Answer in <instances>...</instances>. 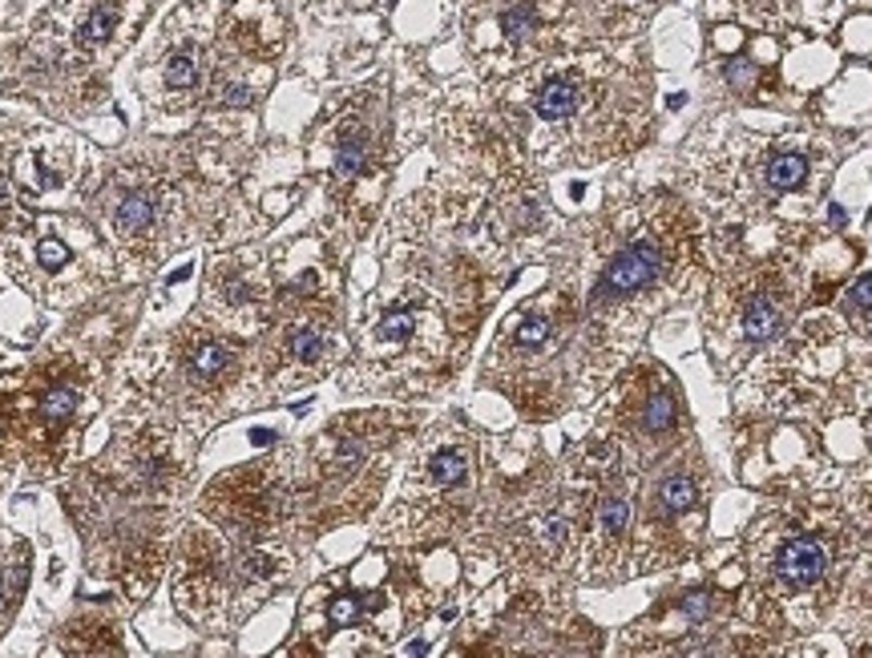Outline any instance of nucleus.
<instances>
[{
  "label": "nucleus",
  "mask_w": 872,
  "mask_h": 658,
  "mask_svg": "<svg viewBox=\"0 0 872 658\" xmlns=\"http://www.w3.org/2000/svg\"><path fill=\"white\" fill-rule=\"evenodd\" d=\"M101 211L114 243L150 263L166 251L174 223L187 215V190L166 170H117Z\"/></svg>",
  "instance_id": "nucleus-1"
},
{
  "label": "nucleus",
  "mask_w": 872,
  "mask_h": 658,
  "mask_svg": "<svg viewBox=\"0 0 872 658\" xmlns=\"http://www.w3.org/2000/svg\"><path fill=\"white\" fill-rule=\"evenodd\" d=\"M667 267V251L658 243L655 235H634L630 243H622L610 255V263L602 267L598 291L594 300H627V295H639L646 287L655 283L658 275Z\"/></svg>",
  "instance_id": "nucleus-2"
},
{
  "label": "nucleus",
  "mask_w": 872,
  "mask_h": 658,
  "mask_svg": "<svg viewBox=\"0 0 872 658\" xmlns=\"http://www.w3.org/2000/svg\"><path fill=\"white\" fill-rule=\"evenodd\" d=\"M594 93H598L594 73H586L582 65H573V69H554V73H545L542 81L533 86L530 110L542 126H566V122L586 114Z\"/></svg>",
  "instance_id": "nucleus-3"
},
{
  "label": "nucleus",
  "mask_w": 872,
  "mask_h": 658,
  "mask_svg": "<svg viewBox=\"0 0 872 658\" xmlns=\"http://www.w3.org/2000/svg\"><path fill=\"white\" fill-rule=\"evenodd\" d=\"M178 364H182V376H187L194 388H211L223 384L230 372H235V347L206 336L199 328H182V340H178Z\"/></svg>",
  "instance_id": "nucleus-4"
},
{
  "label": "nucleus",
  "mask_w": 872,
  "mask_h": 658,
  "mask_svg": "<svg viewBox=\"0 0 872 658\" xmlns=\"http://www.w3.org/2000/svg\"><path fill=\"white\" fill-rule=\"evenodd\" d=\"M829 570V554L816 537H792V542L780 549V561H775V578L784 590H808L816 586Z\"/></svg>",
  "instance_id": "nucleus-5"
},
{
  "label": "nucleus",
  "mask_w": 872,
  "mask_h": 658,
  "mask_svg": "<svg viewBox=\"0 0 872 658\" xmlns=\"http://www.w3.org/2000/svg\"><path fill=\"white\" fill-rule=\"evenodd\" d=\"M157 86L170 98H190L202 86V45L194 37H182L166 49V58L157 65Z\"/></svg>",
  "instance_id": "nucleus-6"
},
{
  "label": "nucleus",
  "mask_w": 872,
  "mask_h": 658,
  "mask_svg": "<svg viewBox=\"0 0 872 658\" xmlns=\"http://www.w3.org/2000/svg\"><path fill=\"white\" fill-rule=\"evenodd\" d=\"M81 408V388L73 384L69 376H49L37 392H33V416L41 432H61Z\"/></svg>",
  "instance_id": "nucleus-7"
},
{
  "label": "nucleus",
  "mask_w": 872,
  "mask_h": 658,
  "mask_svg": "<svg viewBox=\"0 0 872 658\" xmlns=\"http://www.w3.org/2000/svg\"><path fill=\"white\" fill-rule=\"evenodd\" d=\"M372 166V138L364 126L343 129V138L336 142V154H331V182L336 187H352L359 182Z\"/></svg>",
  "instance_id": "nucleus-8"
},
{
  "label": "nucleus",
  "mask_w": 872,
  "mask_h": 658,
  "mask_svg": "<svg viewBox=\"0 0 872 658\" xmlns=\"http://www.w3.org/2000/svg\"><path fill=\"white\" fill-rule=\"evenodd\" d=\"M808 178V157L800 150H775L768 162H763V187L772 194H787L796 190Z\"/></svg>",
  "instance_id": "nucleus-9"
},
{
  "label": "nucleus",
  "mask_w": 872,
  "mask_h": 658,
  "mask_svg": "<svg viewBox=\"0 0 872 658\" xmlns=\"http://www.w3.org/2000/svg\"><path fill=\"white\" fill-rule=\"evenodd\" d=\"M780 328H784V315H780V307H775L768 295H756V300L744 307V331H747V340H772Z\"/></svg>",
  "instance_id": "nucleus-10"
},
{
  "label": "nucleus",
  "mask_w": 872,
  "mask_h": 658,
  "mask_svg": "<svg viewBox=\"0 0 872 658\" xmlns=\"http://www.w3.org/2000/svg\"><path fill=\"white\" fill-rule=\"evenodd\" d=\"M501 33L509 45H526L538 37V9L533 4H509L501 13Z\"/></svg>",
  "instance_id": "nucleus-11"
},
{
  "label": "nucleus",
  "mask_w": 872,
  "mask_h": 658,
  "mask_svg": "<svg viewBox=\"0 0 872 658\" xmlns=\"http://www.w3.org/2000/svg\"><path fill=\"white\" fill-rule=\"evenodd\" d=\"M627 521H630V502L622 493H606L598 505V526L606 537H622L627 533Z\"/></svg>",
  "instance_id": "nucleus-12"
},
{
  "label": "nucleus",
  "mask_w": 872,
  "mask_h": 658,
  "mask_svg": "<svg viewBox=\"0 0 872 658\" xmlns=\"http://www.w3.org/2000/svg\"><path fill=\"white\" fill-rule=\"evenodd\" d=\"M549 336H554V324H549V315H542V312L521 315V319L514 324V344L517 347H542Z\"/></svg>",
  "instance_id": "nucleus-13"
},
{
  "label": "nucleus",
  "mask_w": 872,
  "mask_h": 658,
  "mask_svg": "<svg viewBox=\"0 0 872 658\" xmlns=\"http://www.w3.org/2000/svg\"><path fill=\"white\" fill-rule=\"evenodd\" d=\"M429 472H432V481H437V485L453 489V485H460V481L469 477V460L460 457V453H437V457L429 460Z\"/></svg>",
  "instance_id": "nucleus-14"
},
{
  "label": "nucleus",
  "mask_w": 872,
  "mask_h": 658,
  "mask_svg": "<svg viewBox=\"0 0 872 658\" xmlns=\"http://www.w3.org/2000/svg\"><path fill=\"white\" fill-rule=\"evenodd\" d=\"M287 352H291L295 364H315V359L324 356V331L295 328L291 331V340H287Z\"/></svg>",
  "instance_id": "nucleus-15"
},
{
  "label": "nucleus",
  "mask_w": 872,
  "mask_h": 658,
  "mask_svg": "<svg viewBox=\"0 0 872 658\" xmlns=\"http://www.w3.org/2000/svg\"><path fill=\"white\" fill-rule=\"evenodd\" d=\"M413 331H416V312H408V307H396V312H388L384 319L376 324V336L388 340V344H404Z\"/></svg>",
  "instance_id": "nucleus-16"
},
{
  "label": "nucleus",
  "mask_w": 872,
  "mask_h": 658,
  "mask_svg": "<svg viewBox=\"0 0 872 658\" xmlns=\"http://www.w3.org/2000/svg\"><path fill=\"white\" fill-rule=\"evenodd\" d=\"M658 502H662L667 514H683V509L695 505V485L686 477H671V481H662V489H658Z\"/></svg>",
  "instance_id": "nucleus-17"
},
{
  "label": "nucleus",
  "mask_w": 872,
  "mask_h": 658,
  "mask_svg": "<svg viewBox=\"0 0 872 658\" xmlns=\"http://www.w3.org/2000/svg\"><path fill=\"white\" fill-rule=\"evenodd\" d=\"M643 425H646V432H667L674 425V401L667 392H655V396H650V404H646V413H643Z\"/></svg>",
  "instance_id": "nucleus-18"
},
{
  "label": "nucleus",
  "mask_w": 872,
  "mask_h": 658,
  "mask_svg": "<svg viewBox=\"0 0 872 658\" xmlns=\"http://www.w3.org/2000/svg\"><path fill=\"white\" fill-rule=\"evenodd\" d=\"M328 618L336 622V627H352L359 618V602L356 598H336L328 606Z\"/></svg>",
  "instance_id": "nucleus-19"
},
{
  "label": "nucleus",
  "mask_w": 872,
  "mask_h": 658,
  "mask_svg": "<svg viewBox=\"0 0 872 658\" xmlns=\"http://www.w3.org/2000/svg\"><path fill=\"white\" fill-rule=\"evenodd\" d=\"M848 300H852V307H872V275H864V279H857L852 283V291H848Z\"/></svg>",
  "instance_id": "nucleus-20"
},
{
  "label": "nucleus",
  "mask_w": 872,
  "mask_h": 658,
  "mask_svg": "<svg viewBox=\"0 0 872 658\" xmlns=\"http://www.w3.org/2000/svg\"><path fill=\"white\" fill-rule=\"evenodd\" d=\"M13 9H16V0H0V33H4V25H9Z\"/></svg>",
  "instance_id": "nucleus-21"
},
{
  "label": "nucleus",
  "mask_w": 872,
  "mask_h": 658,
  "mask_svg": "<svg viewBox=\"0 0 872 658\" xmlns=\"http://www.w3.org/2000/svg\"><path fill=\"white\" fill-rule=\"evenodd\" d=\"M0 610H4V594H0Z\"/></svg>",
  "instance_id": "nucleus-22"
}]
</instances>
